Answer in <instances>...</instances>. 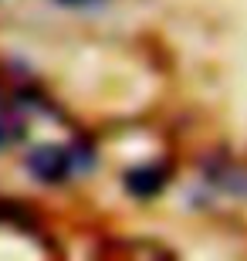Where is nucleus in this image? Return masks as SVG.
I'll use <instances>...</instances> for the list:
<instances>
[{"mask_svg": "<svg viewBox=\"0 0 247 261\" xmlns=\"http://www.w3.org/2000/svg\"><path fill=\"white\" fill-rule=\"evenodd\" d=\"M61 7H75V10H92V7H98L102 0H58Z\"/></svg>", "mask_w": 247, "mask_h": 261, "instance_id": "obj_4", "label": "nucleus"}, {"mask_svg": "<svg viewBox=\"0 0 247 261\" xmlns=\"http://www.w3.org/2000/svg\"><path fill=\"white\" fill-rule=\"evenodd\" d=\"M125 187L135 197H156L166 187V166H159V163L139 166V170H132V173L125 176Z\"/></svg>", "mask_w": 247, "mask_h": 261, "instance_id": "obj_2", "label": "nucleus"}, {"mask_svg": "<svg viewBox=\"0 0 247 261\" xmlns=\"http://www.w3.org/2000/svg\"><path fill=\"white\" fill-rule=\"evenodd\" d=\"M24 166L38 176L41 184H61L68 176H81L95 166V153L88 146H34L28 156H24Z\"/></svg>", "mask_w": 247, "mask_h": 261, "instance_id": "obj_1", "label": "nucleus"}, {"mask_svg": "<svg viewBox=\"0 0 247 261\" xmlns=\"http://www.w3.org/2000/svg\"><path fill=\"white\" fill-rule=\"evenodd\" d=\"M28 136V122L17 116H0V149H7V146L20 143Z\"/></svg>", "mask_w": 247, "mask_h": 261, "instance_id": "obj_3", "label": "nucleus"}]
</instances>
